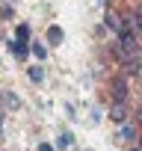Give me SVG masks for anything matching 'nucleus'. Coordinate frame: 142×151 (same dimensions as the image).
Instances as JSON below:
<instances>
[{"label":"nucleus","instance_id":"nucleus-1","mask_svg":"<svg viewBox=\"0 0 142 151\" xmlns=\"http://www.w3.org/2000/svg\"><path fill=\"white\" fill-rule=\"evenodd\" d=\"M110 119H113V122H118V124H124V122H127V107H124V101H115V104H113Z\"/></svg>","mask_w":142,"mask_h":151},{"label":"nucleus","instance_id":"nucleus-2","mask_svg":"<svg viewBox=\"0 0 142 151\" xmlns=\"http://www.w3.org/2000/svg\"><path fill=\"white\" fill-rule=\"evenodd\" d=\"M124 95H127V80L124 77H115L113 80V98L115 101H124Z\"/></svg>","mask_w":142,"mask_h":151},{"label":"nucleus","instance_id":"nucleus-3","mask_svg":"<svg viewBox=\"0 0 142 151\" xmlns=\"http://www.w3.org/2000/svg\"><path fill=\"white\" fill-rule=\"evenodd\" d=\"M118 139H121V142H133V139H136V127H133V124H124V127L118 130Z\"/></svg>","mask_w":142,"mask_h":151},{"label":"nucleus","instance_id":"nucleus-4","mask_svg":"<svg viewBox=\"0 0 142 151\" xmlns=\"http://www.w3.org/2000/svg\"><path fill=\"white\" fill-rule=\"evenodd\" d=\"M107 27H110V30H115V33H121V30H124V21H121L118 15H113V12H110V15H107Z\"/></svg>","mask_w":142,"mask_h":151},{"label":"nucleus","instance_id":"nucleus-5","mask_svg":"<svg viewBox=\"0 0 142 151\" xmlns=\"http://www.w3.org/2000/svg\"><path fill=\"white\" fill-rule=\"evenodd\" d=\"M47 39H50V45H62V30L59 27H47Z\"/></svg>","mask_w":142,"mask_h":151},{"label":"nucleus","instance_id":"nucleus-6","mask_svg":"<svg viewBox=\"0 0 142 151\" xmlns=\"http://www.w3.org/2000/svg\"><path fill=\"white\" fill-rule=\"evenodd\" d=\"M30 80H33V83H42V80H44V68H42V65H33V68H30Z\"/></svg>","mask_w":142,"mask_h":151},{"label":"nucleus","instance_id":"nucleus-7","mask_svg":"<svg viewBox=\"0 0 142 151\" xmlns=\"http://www.w3.org/2000/svg\"><path fill=\"white\" fill-rule=\"evenodd\" d=\"M12 53H15L18 59H27V45H21V42H12Z\"/></svg>","mask_w":142,"mask_h":151},{"label":"nucleus","instance_id":"nucleus-8","mask_svg":"<svg viewBox=\"0 0 142 151\" xmlns=\"http://www.w3.org/2000/svg\"><path fill=\"white\" fill-rule=\"evenodd\" d=\"M15 36H18V42H27V39H30V27H27V24H21V27L15 30Z\"/></svg>","mask_w":142,"mask_h":151},{"label":"nucleus","instance_id":"nucleus-9","mask_svg":"<svg viewBox=\"0 0 142 151\" xmlns=\"http://www.w3.org/2000/svg\"><path fill=\"white\" fill-rule=\"evenodd\" d=\"M33 53H36L39 59H44V56H47V47H44V45H33Z\"/></svg>","mask_w":142,"mask_h":151},{"label":"nucleus","instance_id":"nucleus-10","mask_svg":"<svg viewBox=\"0 0 142 151\" xmlns=\"http://www.w3.org/2000/svg\"><path fill=\"white\" fill-rule=\"evenodd\" d=\"M68 142H71V136H68V133H62V136H59V148H65Z\"/></svg>","mask_w":142,"mask_h":151},{"label":"nucleus","instance_id":"nucleus-11","mask_svg":"<svg viewBox=\"0 0 142 151\" xmlns=\"http://www.w3.org/2000/svg\"><path fill=\"white\" fill-rule=\"evenodd\" d=\"M39 151H53V145H47V142H42V145H39Z\"/></svg>","mask_w":142,"mask_h":151},{"label":"nucleus","instance_id":"nucleus-12","mask_svg":"<svg viewBox=\"0 0 142 151\" xmlns=\"http://www.w3.org/2000/svg\"><path fill=\"white\" fill-rule=\"evenodd\" d=\"M133 151H139V148H133Z\"/></svg>","mask_w":142,"mask_h":151}]
</instances>
